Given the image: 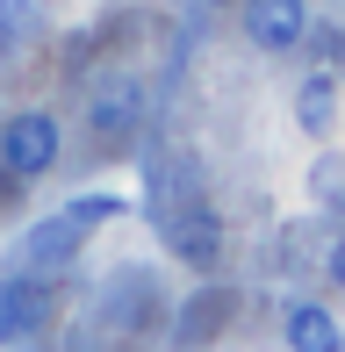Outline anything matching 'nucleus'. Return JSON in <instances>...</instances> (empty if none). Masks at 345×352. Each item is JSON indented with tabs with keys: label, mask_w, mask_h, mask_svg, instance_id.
<instances>
[{
	"label": "nucleus",
	"mask_w": 345,
	"mask_h": 352,
	"mask_svg": "<svg viewBox=\"0 0 345 352\" xmlns=\"http://www.w3.org/2000/svg\"><path fill=\"white\" fill-rule=\"evenodd\" d=\"M58 151H65V137H58V116H43V108H14L0 122V173L8 180H43L58 166Z\"/></svg>",
	"instance_id": "1"
},
{
	"label": "nucleus",
	"mask_w": 345,
	"mask_h": 352,
	"mask_svg": "<svg viewBox=\"0 0 345 352\" xmlns=\"http://www.w3.org/2000/svg\"><path fill=\"white\" fill-rule=\"evenodd\" d=\"M87 122H93V137H101V144H130L137 122H144V87L122 79V72H108L101 87L87 94Z\"/></svg>",
	"instance_id": "2"
},
{
	"label": "nucleus",
	"mask_w": 345,
	"mask_h": 352,
	"mask_svg": "<svg viewBox=\"0 0 345 352\" xmlns=\"http://www.w3.org/2000/svg\"><path fill=\"white\" fill-rule=\"evenodd\" d=\"M166 245L180 252V266L209 274V266L223 259V223H216V209H209V201H180V209L166 216Z\"/></svg>",
	"instance_id": "3"
},
{
	"label": "nucleus",
	"mask_w": 345,
	"mask_h": 352,
	"mask_svg": "<svg viewBox=\"0 0 345 352\" xmlns=\"http://www.w3.org/2000/svg\"><path fill=\"white\" fill-rule=\"evenodd\" d=\"M309 36V0H245V43L288 58Z\"/></svg>",
	"instance_id": "4"
},
{
	"label": "nucleus",
	"mask_w": 345,
	"mask_h": 352,
	"mask_svg": "<svg viewBox=\"0 0 345 352\" xmlns=\"http://www.w3.org/2000/svg\"><path fill=\"white\" fill-rule=\"evenodd\" d=\"M280 338H288V352H345V331H338V316L324 302H288Z\"/></svg>",
	"instance_id": "5"
},
{
	"label": "nucleus",
	"mask_w": 345,
	"mask_h": 352,
	"mask_svg": "<svg viewBox=\"0 0 345 352\" xmlns=\"http://www.w3.org/2000/svg\"><path fill=\"white\" fill-rule=\"evenodd\" d=\"M295 122H302L309 137H324L338 122V79L331 72H309L302 87H295Z\"/></svg>",
	"instance_id": "6"
},
{
	"label": "nucleus",
	"mask_w": 345,
	"mask_h": 352,
	"mask_svg": "<svg viewBox=\"0 0 345 352\" xmlns=\"http://www.w3.org/2000/svg\"><path fill=\"white\" fill-rule=\"evenodd\" d=\"M80 237H87V223H72L65 209H58L51 223H36V230H29V266H58V259H72V252H80Z\"/></svg>",
	"instance_id": "7"
},
{
	"label": "nucleus",
	"mask_w": 345,
	"mask_h": 352,
	"mask_svg": "<svg viewBox=\"0 0 345 352\" xmlns=\"http://www.w3.org/2000/svg\"><path fill=\"white\" fill-rule=\"evenodd\" d=\"M43 324V287L29 274H8V338H29Z\"/></svg>",
	"instance_id": "8"
},
{
	"label": "nucleus",
	"mask_w": 345,
	"mask_h": 352,
	"mask_svg": "<svg viewBox=\"0 0 345 352\" xmlns=\"http://www.w3.org/2000/svg\"><path fill=\"white\" fill-rule=\"evenodd\" d=\"M36 29V0H0V43H22Z\"/></svg>",
	"instance_id": "9"
},
{
	"label": "nucleus",
	"mask_w": 345,
	"mask_h": 352,
	"mask_svg": "<svg viewBox=\"0 0 345 352\" xmlns=\"http://www.w3.org/2000/svg\"><path fill=\"white\" fill-rule=\"evenodd\" d=\"M65 216H72V223H87V230H93V223L122 216V201H115V195H80V201H65Z\"/></svg>",
	"instance_id": "10"
},
{
	"label": "nucleus",
	"mask_w": 345,
	"mask_h": 352,
	"mask_svg": "<svg viewBox=\"0 0 345 352\" xmlns=\"http://www.w3.org/2000/svg\"><path fill=\"white\" fill-rule=\"evenodd\" d=\"M324 274H331V287H345V237L331 245V259H324Z\"/></svg>",
	"instance_id": "11"
},
{
	"label": "nucleus",
	"mask_w": 345,
	"mask_h": 352,
	"mask_svg": "<svg viewBox=\"0 0 345 352\" xmlns=\"http://www.w3.org/2000/svg\"><path fill=\"white\" fill-rule=\"evenodd\" d=\"M0 345H8V274H0Z\"/></svg>",
	"instance_id": "12"
}]
</instances>
